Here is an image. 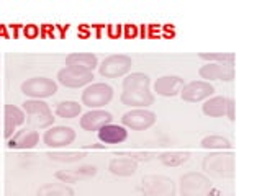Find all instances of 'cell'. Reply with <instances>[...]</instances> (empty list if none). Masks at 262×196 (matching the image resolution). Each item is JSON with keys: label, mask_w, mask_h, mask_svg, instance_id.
Listing matches in <instances>:
<instances>
[{"label": "cell", "mask_w": 262, "mask_h": 196, "mask_svg": "<svg viewBox=\"0 0 262 196\" xmlns=\"http://www.w3.org/2000/svg\"><path fill=\"white\" fill-rule=\"evenodd\" d=\"M20 90L25 96L33 100H43L57 93V82L48 77H31L23 82Z\"/></svg>", "instance_id": "7"}, {"label": "cell", "mask_w": 262, "mask_h": 196, "mask_svg": "<svg viewBox=\"0 0 262 196\" xmlns=\"http://www.w3.org/2000/svg\"><path fill=\"white\" fill-rule=\"evenodd\" d=\"M113 98V87L105 82H92L82 90L80 105L87 106L90 110H102L105 105H108Z\"/></svg>", "instance_id": "5"}, {"label": "cell", "mask_w": 262, "mask_h": 196, "mask_svg": "<svg viewBox=\"0 0 262 196\" xmlns=\"http://www.w3.org/2000/svg\"><path fill=\"white\" fill-rule=\"evenodd\" d=\"M108 33H110V36H120L121 35V27H120V24H118V27H117V24H112V27H108Z\"/></svg>", "instance_id": "33"}, {"label": "cell", "mask_w": 262, "mask_h": 196, "mask_svg": "<svg viewBox=\"0 0 262 196\" xmlns=\"http://www.w3.org/2000/svg\"><path fill=\"white\" fill-rule=\"evenodd\" d=\"M199 57L203 61H208V62L234 64V54H231V53H200Z\"/></svg>", "instance_id": "28"}, {"label": "cell", "mask_w": 262, "mask_h": 196, "mask_svg": "<svg viewBox=\"0 0 262 196\" xmlns=\"http://www.w3.org/2000/svg\"><path fill=\"white\" fill-rule=\"evenodd\" d=\"M182 196H213L216 190L208 175L200 172H187L179 180Z\"/></svg>", "instance_id": "4"}, {"label": "cell", "mask_w": 262, "mask_h": 196, "mask_svg": "<svg viewBox=\"0 0 262 196\" xmlns=\"http://www.w3.org/2000/svg\"><path fill=\"white\" fill-rule=\"evenodd\" d=\"M202 168L205 174L216 178H233L234 177V155L233 152L215 151L210 152L202 160Z\"/></svg>", "instance_id": "2"}, {"label": "cell", "mask_w": 262, "mask_h": 196, "mask_svg": "<svg viewBox=\"0 0 262 196\" xmlns=\"http://www.w3.org/2000/svg\"><path fill=\"white\" fill-rule=\"evenodd\" d=\"M21 110L25 114L28 116V125L31 129H48L54 126V116L51 111V106H49L45 100H33L28 98L21 103Z\"/></svg>", "instance_id": "3"}, {"label": "cell", "mask_w": 262, "mask_h": 196, "mask_svg": "<svg viewBox=\"0 0 262 196\" xmlns=\"http://www.w3.org/2000/svg\"><path fill=\"white\" fill-rule=\"evenodd\" d=\"M226 116L229 118V121H234V102L229 98L228 102V110H226Z\"/></svg>", "instance_id": "31"}, {"label": "cell", "mask_w": 262, "mask_h": 196, "mask_svg": "<svg viewBox=\"0 0 262 196\" xmlns=\"http://www.w3.org/2000/svg\"><path fill=\"white\" fill-rule=\"evenodd\" d=\"M27 121V114L20 108V106L8 103L4 106V137L10 139L15 133L16 128L25 125Z\"/></svg>", "instance_id": "15"}, {"label": "cell", "mask_w": 262, "mask_h": 196, "mask_svg": "<svg viewBox=\"0 0 262 196\" xmlns=\"http://www.w3.org/2000/svg\"><path fill=\"white\" fill-rule=\"evenodd\" d=\"M108 170L117 177H131L138 172V162L129 157H115L108 163Z\"/></svg>", "instance_id": "22"}, {"label": "cell", "mask_w": 262, "mask_h": 196, "mask_svg": "<svg viewBox=\"0 0 262 196\" xmlns=\"http://www.w3.org/2000/svg\"><path fill=\"white\" fill-rule=\"evenodd\" d=\"M97 175V167L95 165H80L77 168H72V170H59L56 172V180H59L61 183H77L80 180H85V178H92Z\"/></svg>", "instance_id": "18"}, {"label": "cell", "mask_w": 262, "mask_h": 196, "mask_svg": "<svg viewBox=\"0 0 262 196\" xmlns=\"http://www.w3.org/2000/svg\"><path fill=\"white\" fill-rule=\"evenodd\" d=\"M200 145L207 151H229L231 149V142H229V139L223 137V136H216V134L205 136L202 139Z\"/></svg>", "instance_id": "27"}, {"label": "cell", "mask_w": 262, "mask_h": 196, "mask_svg": "<svg viewBox=\"0 0 262 196\" xmlns=\"http://www.w3.org/2000/svg\"><path fill=\"white\" fill-rule=\"evenodd\" d=\"M76 139V131L71 126H51L45 131L43 142L49 149H62L71 145Z\"/></svg>", "instance_id": "9"}, {"label": "cell", "mask_w": 262, "mask_h": 196, "mask_svg": "<svg viewBox=\"0 0 262 196\" xmlns=\"http://www.w3.org/2000/svg\"><path fill=\"white\" fill-rule=\"evenodd\" d=\"M228 102H229V98H226L223 95L210 96L208 100L203 102L202 111H203L205 116H208V118H221V116H225V114H226Z\"/></svg>", "instance_id": "21"}, {"label": "cell", "mask_w": 262, "mask_h": 196, "mask_svg": "<svg viewBox=\"0 0 262 196\" xmlns=\"http://www.w3.org/2000/svg\"><path fill=\"white\" fill-rule=\"evenodd\" d=\"M154 93L151 92V79L144 72H131L123 79V92L120 102L133 108H147L154 103Z\"/></svg>", "instance_id": "1"}, {"label": "cell", "mask_w": 262, "mask_h": 196, "mask_svg": "<svg viewBox=\"0 0 262 196\" xmlns=\"http://www.w3.org/2000/svg\"><path fill=\"white\" fill-rule=\"evenodd\" d=\"M85 149H105V144H90Z\"/></svg>", "instance_id": "34"}, {"label": "cell", "mask_w": 262, "mask_h": 196, "mask_svg": "<svg viewBox=\"0 0 262 196\" xmlns=\"http://www.w3.org/2000/svg\"><path fill=\"white\" fill-rule=\"evenodd\" d=\"M98 139L106 145V144H120L123 141H126L128 137V131L125 126L121 125H115V122H110V125L103 126L102 129L97 131Z\"/></svg>", "instance_id": "20"}, {"label": "cell", "mask_w": 262, "mask_h": 196, "mask_svg": "<svg viewBox=\"0 0 262 196\" xmlns=\"http://www.w3.org/2000/svg\"><path fill=\"white\" fill-rule=\"evenodd\" d=\"M25 35L27 36H30V38H33V36H36L38 33H39V30H38V27L36 24H28V27H25Z\"/></svg>", "instance_id": "30"}, {"label": "cell", "mask_w": 262, "mask_h": 196, "mask_svg": "<svg viewBox=\"0 0 262 196\" xmlns=\"http://www.w3.org/2000/svg\"><path fill=\"white\" fill-rule=\"evenodd\" d=\"M36 196H74V190L66 183H46L39 186Z\"/></svg>", "instance_id": "25"}, {"label": "cell", "mask_w": 262, "mask_h": 196, "mask_svg": "<svg viewBox=\"0 0 262 196\" xmlns=\"http://www.w3.org/2000/svg\"><path fill=\"white\" fill-rule=\"evenodd\" d=\"M39 144V134L38 131L31 129V128H21L16 129V133L7 139V147L8 149H20V151H27L33 149Z\"/></svg>", "instance_id": "16"}, {"label": "cell", "mask_w": 262, "mask_h": 196, "mask_svg": "<svg viewBox=\"0 0 262 196\" xmlns=\"http://www.w3.org/2000/svg\"><path fill=\"white\" fill-rule=\"evenodd\" d=\"M213 93H215V87H213L210 82L192 80L184 85L182 92H180V98H182L184 102L199 103V102L208 100L210 96H213Z\"/></svg>", "instance_id": "12"}, {"label": "cell", "mask_w": 262, "mask_h": 196, "mask_svg": "<svg viewBox=\"0 0 262 196\" xmlns=\"http://www.w3.org/2000/svg\"><path fill=\"white\" fill-rule=\"evenodd\" d=\"M0 67H2V59H0Z\"/></svg>", "instance_id": "36"}, {"label": "cell", "mask_w": 262, "mask_h": 196, "mask_svg": "<svg viewBox=\"0 0 262 196\" xmlns=\"http://www.w3.org/2000/svg\"><path fill=\"white\" fill-rule=\"evenodd\" d=\"M113 122V114L106 110H89L80 116L79 125L87 133H97L98 129Z\"/></svg>", "instance_id": "14"}, {"label": "cell", "mask_w": 262, "mask_h": 196, "mask_svg": "<svg viewBox=\"0 0 262 196\" xmlns=\"http://www.w3.org/2000/svg\"><path fill=\"white\" fill-rule=\"evenodd\" d=\"M117 155H126V157L133 159L135 162H149L154 157H158L156 152H149V151H131V152H120Z\"/></svg>", "instance_id": "29"}, {"label": "cell", "mask_w": 262, "mask_h": 196, "mask_svg": "<svg viewBox=\"0 0 262 196\" xmlns=\"http://www.w3.org/2000/svg\"><path fill=\"white\" fill-rule=\"evenodd\" d=\"M188 159H190V152L188 151H166L159 154V160L166 167H179L188 162Z\"/></svg>", "instance_id": "24"}, {"label": "cell", "mask_w": 262, "mask_h": 196, "mask_svg": "<svg viewBox=\"0 0 262 196\" xmlns=\"http://www.w3.org/2000/svg\"><path fill=\"white\" fill-rule=\"evenodd\" d=\"M199 76L205 82H213V80L231 82L234 79V64L208 62L199 69Z\"/></svg>", "instance_id": "11"}, {"label": "cell", "mask_w": 262, "mask_h": 196, "mask_svg": "<svg viewBox=\"0 0 262 196\" xmlns=\"http://www.w3.org/2000/svg\"><path fill=\"white\" fill-rule=\"evenodd\" d=\"M48 157L54 160V162H61V163H76L80 162L84 157H87V154L84 151H49Z\"/></svg>", "instance_id": "26"}, {"label": "cell", "mask_w": 262, "mask_h": 196, "mask_svg": "<svg viewBox=\"0 0 262 196\" xmlns=\"http://www.w3.org/2000/svg\"><path fill=\"white\" fill-rule=\"evenodd\" d=\"M0 134H4V121H0Z\"/></svg>", "instance_id": "35"}, {"label": "cell", "mask_w": 262, "mask_h": 196, "mask_svg": "<svg viewBox=\"0 0 262 196\" xmlns=\"http://www.w3.org/2000/svg\"><path fill=\"white\" fill-rule=\"evenodd\" d=\"M125 35L126 36H136L138 27H135V24H125Z\"/></svg>", "instance_id": "32"}, {"label": "cell", "mask_w": 262, "mask_h": 196, "mask_svg": "<svg viewBox=\"0 0 262 196\" xmlns=\"http://www.w3.org/2000/svg\"><path fill=\"white\" fill-rule=\"evenodd\" d=\"M82 113V105L79 102L74 100H66L56 105L54 108V114L57 118H64V119H72L77 118L79 114Z\"/></svg>", "instance_id": "23"}, {"label": "cell", "mask_w": 262, "mask_h": 196, "mask_svg": "<svg viewBox=\"0 0 262 196\" xmlns=\"http://www.w3.org/2000/svg\"><path fill=\"white\" fill-rule=\"evenodd\" d=\"M139 191L143 196H176V182L166 175H146L141 180Z\"/></svg>", "instance_id": "6"}, {"label": "cell", "mask_w": 262, "mask_h": 196, "mask_svg": "<svg viewBox=\"0 0 262 196\" xmlns=\"http://www.w3.org/2000/svg\"><path fill=\"white\" fill-rule=\"evenodd\" d=\"M94 72L74 69V67H62L57 72V82L68 88H82L92 84Z\"/></svg>", "instance_id": "13"}, {"label": "cell", "mask_w": 262, "mask_h": 196, "mask_svg": "<svg viewBox=\"0 0 262 196\" xmlns=\"http://www.w3.org/2000/svg\"><path fill=\"white\" fill-rule=\"evenodd\" d=\"M66 67L94 72V69L98 67V59L92 53H71L66 57Z\"/></svg>", "instance_id": "19"}, {"label": "cell", "mask_w": 262, "mask_h": 196, "mask_svg": "<svg viewBox=\"0 0 262 196\" xmlns=\"http://www.w3.org/2000/svg\"><path fill=\"white\" fill-rule=\"evenodd\" d=\"M185 82L179 76H162L154 82V92L161 96H176L180 95Z\"/></svg>", "instance_id": "17"}, {"label": "cell", "mask_w": 262, "mask_h": 196, "mask_svg": "<svg viewBox=\"0 0 262 196\" xmlns=\"http://www.w3.org/2000/svg\"><path fill=\"white\" fill-rule=\"evenodd\" d=\"M156 114L146 108H133L121 116V126L133 131H144L154 126Z\"/></svg>", "instance_id": "10"}, {"label": "cell", "mask_w": 262, "mask_h": 196, "mask_svg": "<svg viewBox=\"0 0 262 196\" xmlns=\"http://www.w3.org/2000/svg\"><path fill=\"white\" fill-rule=\"evenodd\" d=\"M133 67V59L126 54H112L105 57L102 64L98 65V72L105 79H118L128 76V72Z\"/></svg>", "instance_id": "8"}]
</instances>
